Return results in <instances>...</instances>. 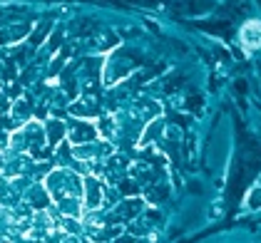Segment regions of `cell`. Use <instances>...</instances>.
<instances>
[{
	"instance_id": "obj_1",
	"label": "cell",
	"mask_w": 261,
	"mask_h": 243,
	"mask_svg": "<svg viewBox=\"0 0 261 243\" xmlns=\"http://www.w3.org/2000/svg\"><path fill=\"white\" fill-rule=\"evenodd\" d=\"M45 186H47L50 196L55 199V203L60 206L67 216H80L82 214V203H80L82 184L75 174H70V171H65V169H58V171H53V174L47 176Z\"/></svg>"
},
{
	"instance_id": "obj_2",
	"label": "cell",
	"mask_w": 261,
	"mask_h": 243,
	"mask_svg": "<svg viewBox=\"0 0 261 243\" xmlns=\"http://www.w3.org/2000/svg\"><path fill=\"white\" fill-rule=\"evenodd\" d=\"M241 45L244 50H259L261 47V22H246L241 27Z\"/></svg>"
}]
</instances>
